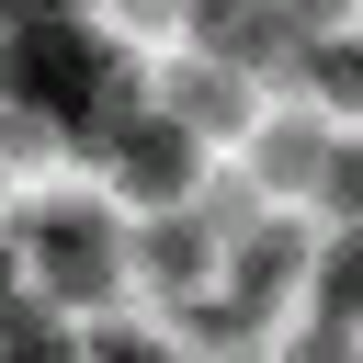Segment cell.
<instances>
[{
	"instance_id": "cell-14",
	"label": "cell",
	"mask_w": 363,
	"mask_h": 363,
	"mask_svg": "<svg viewBox=\"0 0 363 363\" xmlns=\"http://www.w3.org/2000/svg\"><path fill=\"white\" fill-rule=\"evenodd\" d=\"M45 318H57V306H45L34 284H23V250L0 238V340H23V329H45Z\"/></svg>"
},
{
	"instance_id": "cell-19",
	"label": "cell",
	"mask_w": 363,
	"mask_h": 363,
	"mask_svg": "<svg viewBox=\"0 0 363 363\" xmlns=\"http://www.w3.org/2000/svg\"><path fill=\"white\" fill-rule=\"evenodd\" d=\"M0 363H79V340L45 318V329H23V340H0Z\"/></svg>"
},
{
	"instance_id": "cell-7",
	"label": "cell",
	"mask_w": 363,
	"mask_h": 363,
	"mask_svg": "<svg viewBox=\"0 0 363 363\" xmlns=\"http://www.w3.org/2000/svg\"><path fill=\"white\" fill-rule=\"evenodd\" d=\"M136 113H147V79H136V57H125V45H113V57H102V79H91V91H79V102H68V125H57V147H68V159H91V170H102V159H113V136H125V125H136Z\"/></svg>"
},
{
	"instance_id": "cell-1",
	"label": "cell",
	"mask_w": 363,
	"mask_h": 363,
	"mask_svg": "<svg viewBox=\"0 0 363 363\" xmlns=\"http://www.w3.org/2000/svg\"><path fill=\"white\" fill-rule=\"evenodd\" d=\"M11 238L34 250V295H45V306H113V284H125V238H113L102 204L45 193V204L11 216Z\"/></svg>"
},
{
	"instance_id": "cell-3",
	"label": "cell",
	"mask_w": 363,
	"mask_h": 363,
	"mask_svg": "<svg viewBox=\"0 0 363 363\" xmlns=\"http://www.w3.org/2000/svg\"><path fill=\"white\" fill-rule=\"evenodd\" d=\"M306 34H318L306 11H250V0H193V45H204L216 68H238V79H250V68H295V57H306Z\"/></svg>"
},
{
	"instance_id": "cell-5",
	"label": "cell",
	"mask_w": 363,
	"mask_h": 363,
	"mask_svg": "<svg viewBox=\"0 0 363 363\" xmlns=\"http://www.w3.org/2000/svg\"><path fill=\"white\" fill-rule=\"evenodd\" d=\"M306 261H318V238H306L295 216H261L238 250H216V272H227V306H250V318H272V306L306 284Z\"/></svg>"
},
{
	"instance_id": "cell-8",
	"label": "cell",
	"mask_w": 363,
	"mask_h": 363,
	"mask_svg": "<svg viewBox=\"0 0 363 363\" xmlns=\"http://www.w3.org/2000/svg\"><path fill=\"white\" fill-rule=\"evenodd\" d=\"M136 272H147L159 306H193V295L216 284V238H204L193 216H147V227H136Z\"/></svg>"
},
{
	"instance_id": "cell-13",
	"label": "cell",
	"mask_w": 363,
	"mask_h": 363,
	"mask_svg": "<svg viewBox=\"0 0 363 363\" xmlns=\"http://www.w3.org/2000/svg\"><path fill=\"white\" fill-rule=\"evenodd\" d=\"M295 68H306V91H318V102H363V57H352V45L306 34V57H295Z\"/></svg>"
},
{
	"instance_id": "cell-10",
	"label": "cell",
	"mask_w": 363,
	"mask_h": 363,
	"mask_svg": "<svg viewBox=\"0 0 363 363\" xmlns=\"http://www.w3.org/2000/svg\"><path fill=\"white\" fill-rule=\"evenodd\" d=\"M170 318H182V363H261V340H272V318H250L227 295H193Z\"/></svg>"
},
{
	"instance_id": "cell-16",
	"label": "cell",
	"mask_w": 363,
	"mask_h": 363,
	"mask_svg": "<svg viewBox=\"0 0 363 363\" xmlns=\"http://www.w3.org/2000/svg\"><path fill=\"white\" fill-rule=\"evenodd\" d=\"M318 204H329V216H363V147H329V170H318Z\"/></svg>"
},
{
	"instance_id": "cell-11",
	"label": "cell",
	"mask_w": 363,
	"mask_h": 363,
	"mask_svg": "<svg viewBox=\"0 0 363 363\" xmlns=\"http://www.w3.org/2000/svg\"><path fill=\"white\" fill-rule=\"evenodd\" d=\"M182 216H193V227H204L216 250H238V238H250V227H261L272 204H261V182H193V204H182Z\"/></svg>"
},
{
	"instance_id": "cell-6",
	"label": "cell",
	"mask_w": 363,
	"mask_h": 363,
	"mask_svg": "<svg viewBox=\"0 0 363 363\" xmlns=\"http://www.w3.org/2000/svg\"><path fill=\"white\" fill-rule=\"evenodd\" d=\"M159 113H170L193 147H204V136H250V125H261L250 79H238V68H216V57H182V68L159 79Z\"/></svg>"
},
{
	"instance_id": "cell-4",
	"label": "cell",
	"mask_w": 363,
	"mask_h": 363,
	"mask_svg": "<svg viewBox=\"0 0 363 363\" xmlns=\"http://www.w3.org/2000/svg\"><path fill=\"white\" fill-rule=\"evenodd\" d=\"M102 170H113V182H125L136 204H159V216H182V204H193V182H204L193 136H182V125H170L159 102H147V113H136V125L113 136V159H102Z\"/></svg>"
},
{
	"instance_id": "cell-18",
	"label": "cell",
	"mask_w": 363,
	"mask_h": 363,
	"mask_svg": "<svg viewBox=\"0 0 363 363\" xmlns=\"http://www.w3.org/2000/svg\"><path fill=\"white\" fill-rule=\"evenodd\" d=\"M45 147H57V125H45V113H11V102H0V159H45Z\"/></svg>"
},
{
	"instance_id": "cell-2",
	"label": "cell",
	"mask_w": 363,
	"mask_h": 363,
	"mask_svg": "<svg viewBox=\"0 0 363 363\" xmlns=\"http://www.w3.org/2000/svg\"><path fill=\"white\" fill-rule=\"evenodd\" d=\"M102 57H113V45H102L91 23H68V11H11V23H0V102L68 125V102L102 79Z\"/></svg>"
},
{
	"instance_id": "cell-17",
	"label": "cell",
	"mask_w": 363,
	"mask_h": 363,
	"mask_svg": "<svg viewBox=\"0 0 363 363\" xmlns=\"http://www.w3.org/2000/svg\"><path fill=\"white\" fill-rule=\"evenodd\" d=\"M272 363H352V329H340V318H306V329H295Z\"/></svg>"
},
{
	"instance_id": "cell-9",
	"label": "cell",
	"mask_w": 363,
	"mask_h": 363,
	"mask_svg": "<svg viewBox=\"0 0 363 363\" xmlns=\"http://www.w3.org/2000/svg\"><path fill=\"white\" fill-rule=\"evenodd\" d=\"M329 147H340V136H329L318 113H261V125H250V182H261V204H272L284 182H318Z\"/></svg>"
},
{
	"instance_id": "cell-15",
	"label": "cell",
	"mask_w": 363,
	"mask_h": 363,
	"mask_svg": "<svg viewBox=\"0 0 363 363\" xmlns=\"http://www.w3.org/2000/svg\"><path fill=\"white\" fill-rule=\"evenodd\" d=\"M79 363H182V352H170V340H147V329H113V318H102Z\"/></svg>"
},
{
	"instance_id": "cell-12",
	"label": "cell",
	"mask_w": 363,
	"mask_h": 363,
	"mask_svg": "<svg viewBox=\"0 0 363 363\" xmlns=\"http://www.w3.org/2000/svg\"><path fill=\"white\" fill-rule=\"evenodd\" d=\"M306 272H318V318H340V329H352V306H363V238H329Z\"/></svg>"
}]
</instances>
